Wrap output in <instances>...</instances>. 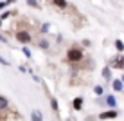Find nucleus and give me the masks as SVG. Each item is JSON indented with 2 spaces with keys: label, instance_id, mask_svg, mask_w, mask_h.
<instances>
[{
  "label": "nucleus",
  "instance_id": "f257e3e1",
  "mask_svg": "<svg viewBox=\"0 0 124 121\" xmlns=\"http://www.w3.org/2000/svg\"><path fill=\"white\" fill-rule=\"evenodd\" d=\"M83 58H85V53L81 47H70L67 51V60L70 63H79V62H83Z\"/></svg>",
  "mask_w": 124,
  "mask_h": 121
},
{
  "label": "nucleus",
  "instance_id": "f03ea898",
  "mask_svg": "<svg viewBox=\"0 0 124 121\" xmlns=\"http://www.w3.org/2000/svg\"><path fill=\"white\" fill-rule=\"evenodd\" d=\"M15 38H16V42H20V44H31V40H32L31 33H29L27 29H18V31L15 33Z\"/></svg>",
  "mask_w": 124,
  "mask_h": 121
},
{
  "label": "nucleus",
  "instance_id": "7ed1b4c3",
  "mask_svg": "<svg viewBox=\"0 0 124 121\" xmlns=\"http://www.w3.org/2000/svg\"><path fill=\"white\" fill-rule=\"evenodd\" d=\"M110 67H113V69H122V71H124V54L121 53L119 56H115L112 62H110Z\"/></svg>",
  "mask_w": 124,
  "mask_h": 121
},
{
  "label": "nucleus",
  "instance_id": "20e7f679",
  "mask_svg": "<svg viewBox=\"0 0 124 121\" xmlns=\"http://www.w3.org/2000/svg\"><path fill=\"white\" fill-rule=\"evenodd\" d=\"M117 116H119L117 110H115V109H110V110L101 112V114H99V119H101V121H104V119H115Z\"/></svg>",
  "mask_w": 124,
  "mask_h": 121
},
{
  "label": "nucleus",
  "instance_id": "39448f33",
  "mask_svg": "<svg viewBox=\"0 0 124 121\" xmlns=\"http://www.w3.org/2000/svg\"><path fill=\"white\" fill-rule=\"evenodd\" d=\"M112 89L115 90V92H122L124 90V81L121 80V78H113L112 80Z\"/></svg>",
  "mask_w": 124,
  "mask_h": 121
},
{
  "label": "nucleus",
  "instance_id": "423d86ee",
  "mask_svg": "<svg viewBox=\"0 0 124 121\" xmlns=\"http://www.w3.org/2000/svg\"><path fill=\"white\" fill-rule=\"evenodd\" d=\"M104 103L110 107V109H115V107H117V99H115L113 94H108V96L104 98Z\"/></svg>",
  "mask_w": 124,
  "mask_h": 121
},
{
  "label": "nucleus",
  "instance_id": "0eeeda50",
  "mask_svg": "<svg viewBox=\"0 0 124 121\" xmlns=\"http://www.w3.org/2000/svg\"><path fill=\"white\" fill-rule=\"evenodd\" d=\"M36 45L40 47V49H43V51H49V47H50V42L47 40V38H40V40L36 42Z\"/></svg>",
  "mask_w": 124,
  "mask_h": 121
},
{
  "label": "nucleus",
  "instance_id": "6e6552de",
  "mask_svg": "<svg viewBox=\"0 0 124 121\" xmlns=\"http://www.w3.org/2000/svg\"><path fill=\"white\" fill-rule=\"evenodd\" d=\"M101 74H102V78H104L106 81H112L113 80V78H112V67H110V65H106L104 69H102Z\"/></svg>",
  "mask_w": 124,
  "mask_h": 121
},
{
  "label": "nucleus",
  "instance_id": "1a4fd4ad",
  "mask_svg": "<svg viewBox=\"0 0 124 121\" xmlns=\"http://www.w3.org/2000/svg\"><path fill=\"white\" fill-rule=\"evenodd\" d=\"M83 101H85V99L81 98V96H78V98H76V99H74V103H72L74 110H81V109H83Z\"/></svg>",
  "mask_w": 124,
  "mask_h": 121
},
{
  "label": "nucleus",
  "instance_id": "9d476101",
  "mask_svg": "<svg viewBox=\"0 0 124 121\" xmlns=\"http://www.w3.org/2000/svg\"><path fill=\"white\" fill-rule=\"evenodd\" d=\"M31 121H43V114L40 110H32L31 112Z\"/></svg>",
  "mask_w": 124,
  "mask_h": 121
},
{
  "label": "nucleus",
  "instance_id": "9b49d317",
  "mask_svg": "<svg viewBox=\"0 0 124 121\" xmlns=\"http://www.w3.org/2000/svg\"><path fill=\"white\" fill-rule=\"evenodd\" d=\"M50 2H52L56 7H59V9H67V7H68V2H67V0H50Z\"/></svg>",
  "mask_w": 124,
  "mask_h": 121
},
{
  "label": "nucleus",
  "instance_id": "f8f14e48",
  "mask_svg": "<svg viewBox=\"0 0 124 121\" xmlns=\"http://www.w3.org/2000/svg\"><path fill=\"white\" fill-rule=\"evenodd\" d=\"M9 109V99L6 96H0V110H7Z\"/></svg>",
  "mask_w": 124,
  "mask_h": 121
},
{
  "label": "nucleus",
  "instance_id": "ddd939ff",
  "mask_svg": "<svg viewBox=\"0 0 124 121\" xmlns=\"http://www.w3.org/2000/svg\"><path fill=\"white\" fill-rule=\"evenodd\" d=\"M25 4H27L29 7H34V9H41V4L38 2V0H25Z\"/></svg>",
  "mask_w": 124,
  "mask_h": 121
},
{
  "label": "nucleus",
  "instance_id": "4468645a",
  "mask_svg": "<svg viewBox=\"0 0 124 121\" xmlns=\"http://www.w3.org/2000/svg\"><path fill=\"white\" fill-rule=\"evenodd\" d=\"M113 45H115V49H117L119 53H124V42L122 40H115Z\"/></svg>",
  "mask_w": 124,
  "mask_h": 121
},
{
  "label": "nucleus",
  "instance_id": "2eb2a0df",
  "mask_svg": "<svg viewBox=\"0 0 124 121\" xmlns=\"http://www.w3.org/2000/svg\"><path fill=\"white\" fill-rule=\"evenodd\" d=\"M49 29H50V24L49 22H43V24L40 25V33L41 34H47V33H49Z\"/></svg>",
  "mask_w": 124,
  "mask_h": 121
},
{
  "label": "nucleus",
  "instance_id": "dca6fc26",
  "mask_svg": "<svg viewBox=\"0 0 124 121\" xmlns=\"http://www.w3.org/2000/svg\"><path fill=\"white\" fill-rule=\"evenodd\" d=\"M22 53H23V56H25V58H31V56H32L31 49H29L27 45H23V47H22Z\"/></svg>",
  "mask_w": 124,
  "mask_h": 121
},
{
  "label": "nucleus",
  "instance_id": "f3484780",
  "mask_svg": "<svg viewBox=\"0 0 124 121\" xmlns=\"http://www.w3.org/2000/svg\"><path fill=\"white\" fill-rule=\"evenodd\" d=\"M93 92H95L97 96H102V94H104V89H102L101 85H95V87H93Z\"/></svg>",
  "mask_w": 124,
  "mask_h": 121
},
{
  "label": "nucleus",
  "instance_id": "a211bd4d",
  "mask_svg": "<svg viewBox=\"0 0 124 121\" xmlns=\"http://www.w3.org/2000/svg\"><path fill=\"white\" fill-rule=\"evenodd\" d=\"M50 107H52V110H54V112H58L59 105H58V99H56V98H52V99H50Z\"/></svg>",
  "mask_w": 124,
  "mask_h": 121
},
{
  "label": "nucleus",
  "instance_id": "6ab92c4d",
  "mask_svg": "<svg viewBox=\"0 0 124 121\" xmlns=\"http://www.w3.org/2000/svg\"><path fill=\"white\" fill-rule=\"evenodd\" d=\"M11 15H15V13H13V11H4V13H2V16H0V20H7Z\"/></svg>",
  "mask_w": 124,
  "mask_h": 121
},
{
  "label": "nucleus",
  "instance_id": "aec40b11",
  "mask_svg": "<svg viewBox=\"0 0 124 121\" xmlns=\"http://www.w3.org/2000/svg\"><path fill=\"white\" fill-rule=\"evenodd\" d=\"M0 65H4V67H9V65H11V63H9V62H7V60H6V58H2V56H0Z\"/></svg>",
  "mask_w": 124,
  "mask_h": 121
},
{
  "label": "nucleus",
  "instance_id": "412c9836",
  "mask_svg": "<svg viewBox=\"0 0 124 121\" xmlns=\"http://www.w3.org/2000/svg\"><path fill=\"white\" fill-rule=\"evenodd\" d=\"M81 44H83L85 47H90V45H92V42H90V40H83V42H81Z\"/></svg>",
  "mask_w": 124,
  "mask_h": 121
},
{
  "label": "nucleus",
  "instance_id": "4be33fe9",
  "mask_svg": "<svg viewBox=\"0 0 124 121\" xmlns=\"http://www.w3.org/2000/svg\"><path fill=\"white\" fill-rule=\"evenodd\" d=\"M0 44H7V38L4 34H0Z\"/></svg>",
  "mask_w": 124,
  "mask_h": 121
},
{
  "label": "nucleus",
  "instance_id": "5701e85b",
  "mask_svg": "<svg viewBox=\"0 0 124 121\" xmlns=\"http://www.w3.org/2000/svg\"><path fill=\"white\" fill-rule=\"evenodd\" d=\"M6 7H7V4H6V0H4V2H0V11H2V9H6Z\"/></svg>",
  "mask_w": 124,
  "mask_h": 121
},
{
  "label": "nucleus",
  "instance_id": "b1692460",
  "mask_svg": "<svg viewBox=\"0 0 124 121\" xmlns=\"http://www.w3.org/2000/svg\"><path fill=\"white\" fill-rule=\"evenodd\" d=\"M18 69H20V72H27V67H25V65H20Z\"/></svg>",
  "mask_w": 124,
  "mask_h": 121
},
{
  "label": "nucleus",
  "instance_id": "393cba45",
  "mask_svg": "<svg viewBox=\"0 0 124 121\" xmlns=\"http://www.w3.org/2000/svg\"><path fill=\"white\" fill-rule=\"evenodd\" d=\"M16 2V0H6V4H7V6H11V4H15Z\"/></svg>",
  "mask_w": 124,
  "mask_h": 121
},
{
  "label": "nucleus",
  "instance_id": "a878e982",
  "mask_svg": "<svg viewBox=\"0 0 124 121\" xmlns=\"http://www.w3.org/2000/svg\"><path fill=\"white\" fill-rule=\"evenodd\" d=\"M121 80H122V81H124V72H122V76H121Z\"/></svg>",
  "mask_w": 124,
  "mask_h": 121
},
{
  "label": "nucleus",
  "instance_id": "bb28decb",
  "mask_svg": "<svg viewBox=\"0 0 124 121\" xmlns=\"http://www.w3.org/2000/svg\"><path fill=\"white\" fill-rule=\"evenodd\" d=\"M0 27H2V20H0Z\"/></svg>",
  "mask_w": 124,
  "mask_h": 121
},
{
  "label": "nucleus",
  "instance_id": "cd10ccee",
  "mask_svg": "<svg viewBox=\"0 0 124 121\" xmlns=\"http://www.w3.org/2000/svg\"><path fill=\"white\" fill-rule=\"evenodd\" d=\"M97 121H101V119H97Z\"/></svg>",
  "mask_w": 124,
  "mask_h": 121
}]
</instances>
